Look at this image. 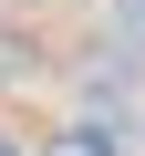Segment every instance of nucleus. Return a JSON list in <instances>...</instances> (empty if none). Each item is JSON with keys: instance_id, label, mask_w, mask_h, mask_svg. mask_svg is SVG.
Instances as JSON below:
<instances>
[{"instance_id": "1", "label": "nucleus", "mask_w": 145, "mask_h": 156, "mask_svg": "<svg viewBox=\"0 0 145 156\" xmlns=\"http://www.w3.org/2000/svg\"><path fill=\"white\" fill-rule=\"evenodd\" d=\"M42 156H114V146H104V135H93V125H72V135H52V146H42Z\"/></svg>"}, {"instance_id": "2", "label": "nucleus", "mask_w": 145, "mask_h": 156, "mask_svg": "<svg viewBox=\"0 0 145 156\" xmlns=\"http://www.w3.org/2000/svg\"><path fill=\"white\" fill-rule=\"evenodd\" d=\"M114 11H124V31H135V42H145V0H114Z\"/></svg>"}, {"instance_id": "3", "label": "nucleus", "mask_w": 145, "mask_h": 156, "mask_svg": "<svg viewBox=\"0 0 145 156\" xmlns=\"http://www.w3.org/2000/svg\"><path fill=\"white\" fill-rule=\"evenodd\" d=\"M0 156H21V146H11V135H0Z\"/></svg>"}]
</instances>
